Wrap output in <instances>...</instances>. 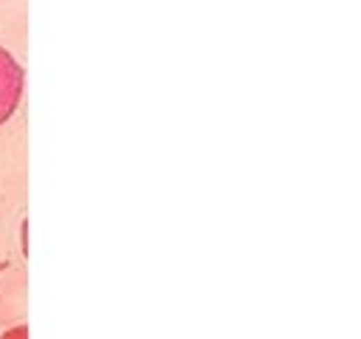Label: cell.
<instances>
[{"label":"cell","instance_id":"6da1fadb","mask_svg":"<svg viewBox=\"0 0 361 339\" xmlns=\"http://www.w3.org/2000/svg\"><path fill=\"white\" fill-rule=\"evenodd\" d=\"M20 97H23V68L6 49H0V124L12 119V113L20 105Z\"/></svg>","mask_w":361,"mask_h":339},{"label":"cell","instance_id":"7a4b0ae2","mask_svg":"<svg viewBox=\"0 0 361 339\" xmlns=\"http://www.w3.org/2000/svg\"><path fill=\"white\" fill-rule=\"evenodd\" d=\"M0 339H28V328H26V325H15V328H9Z\"/></svg>","mask_w":361,"mask_h":339},{"label":"cell","instance_id":"3957f363","mask_svg":"<svg viewBox=\"0 0 361 339\" xmlns=\"http://www.w3.org/2000/svg\"><path fill=\"white\" fill-rule=\"evenodd\" d=\"M6 266H9V263H6V261H3V263H0V272H3V269H6Z\"/></svg>","mask_w":361,"mask_h":339}]
</instances>
